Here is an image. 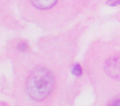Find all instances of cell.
<instances>
[{"mask_svg":"<svg viewBox=\"0 0 120 106\" xmlns=\"http://www.w3.org/2000/svg\"><path fill=\"white\" fill-rule=\"evenodd\" d=\"M71 72H72V74L75 75V77H80V75H82L83 70H82V67L79 64H75V65L72 66V68H71Z\"/></svg>","mask_w":120,"mask_h":106,"instance_id":"cell-4","label":"cell"},{"mask_svg":"<svg viewBox=\"0 0 120 106\" xmlns=\"http://www.w3.org/2000/svg\"><path fill=\"white\" fill-rule=\"evenodd\" d=\"M107 4L112 5V7H116V5L120 4V0H107Z\"/></svg>","mask_w":120,"mask_h":106,"instance_id":"cell-6","label":"cell"},{"mask_svg":"<svg viewBox=\"0 0 120 106\" xmlns=\"http://www.w3.org/2000/svg\"><path fill=\"white\" fill-rule=\"evenodd\" d=\"M54 77L47 68L37 67L30 73L26 82V91L34 101H43L52 92Z\"/></svg>","mask_w":120,"mask_h":106,"instance_id":"cell-1","label":"cell"},{"mask_svg":"<svg viewBox=\"0 0 120 106\" xmlns=\"http://www.w3.org/2000/svg\"><path fill=\"white\" fill-rule=\"evenodd\" d=\"M28 49H29V46H28L27 43H25V41H21V43L18 44V50H19V51L26 52Z\"/></svg>","mask_w":120,"mask_h":106,"instance_id":"cell-5","label":"cell"},{"mask_svg":"<svg viewBox=\"0 0 120 106\" xmlns=\"http://www.w3.org/2000/svg\"><path fill=\"white\" fill-rule=\"evenodd\" d=\"M109 106H120V98H118V99H115L114 101H112L111 104H109Z\"/></svg>","mask_w":120,"mask_h":106,"instance_id":"cell-7","label":"cell"},{"mask_svg":"<svg viewBox=\"0 0 120 106\" xmlns=\"http://www.w3.org/2000/svg\"><path fill=\"white\" fill-rule=\"evenodd\" d=\"M31 2L38 10H49L54 7L57 0H31Z\"/></svg>","mask_w":120,"mask_h":106,"instance_id":"cell-3","label":"cell"},{"mask_svg":"<svg viewBox=\"0 0 120 106\" xmlns=\"http://www.w3.org/2000/svg\"><path fill=\"white\" fill-rule=\"evenodd\" d=\"M104 69L111 77L120 81V56L109 58L105 64Z\"/></svg>","mask_w":120,"mask_h":106,"instance_id":"cell-2","label":"cell"}]
</instances>
